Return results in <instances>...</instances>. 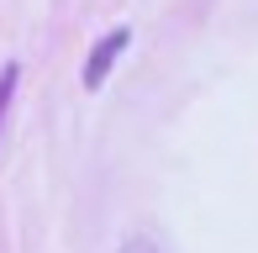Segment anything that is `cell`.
I'll return each instance as SVG.
<instances>
[{
    "mask_svg": "<svg viewBox=\"0 0 258 253\" xmlns=\"http://www.w3.org/2000/svg\"><path fill=\"white\" fill-rule=\"evenodd\" d=\"M126 42H132V27H111V32H100L95 48H90V58H85V74H79V85H85V90H100L105 79H111V69L121 64Z\"/></svg>",
    "mask_w": 258,
    "mask_h": 253,
    "instance_id": "6da1fadb",
    "label": "cell"
},
{
    "mask_svg": "<svg viewBox=\"0 0 258 253\" xmlns=\"http://www.w3.org/2000/svg\"><path fill=\"white\" fill-rule=\"evenodd\" d=\"M16 85H21V64H6V69H0V132H6V116H11V100H16Z\"/></svg>",
    "mask_w": 258,
    "mask_h": 253,
    "instance_id": "7a4b0ae2",
    "label": "cell"
},
{
    "mask_svg": "<svg viewBox=\"0 0 258 253\" xmlns=\"http://www.w3.org/2000/svg\"><path fill=\"white\" fill-rule=\"evenodd\" d=\"M116 253H169V248H163L158 237H148V232H132V237H121Z\"/></svg>",
    "mask_w": 258,
    "mask_h": 253,
    "instance_id": "3957f363",
    "label": "cell"
}]
</instances>
